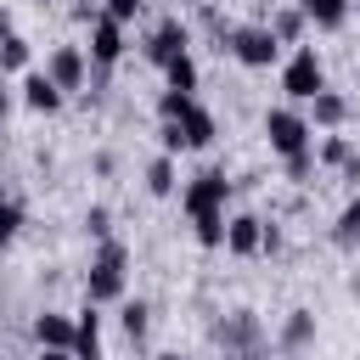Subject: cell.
Returning <instances> with one entry per match:
<instances>
[{
  "instance_id": "obj_14",
  "label": "cell",
  "mask_w": 360,
  "mask_h": 360,
  "mask_svg": "<svg viewBox=\"0 0 360 360\" xmlns=\"http://www.w3.org/2000/svg\"><path fill=\"white\" fill-rule=\"evenodd\" d=\"M315 309H287V321H281V332H276V349L281 354H309L315 349Z\"/></svg>"
},
{
  "instance_id": "obj_36",
  "label": "cell",
  "mask_w": 360,
  "mask_h": 360,
  "mask_svg": "<svg viewBox=\"0 0 360 360\" xmlns=\"http://www.w3.org/2000/svg\"><path fill=\"white\" fill-rule=\"evenodd\" d=\"M236 360H264V349H242V354H236Z\"/></svg>"
},
{
  "instance_id": "obj_22",
  "label": "cell",
  "mask_w": 360,
  "mask_h": 360,
  "mask_svg": "<svg viewBox=\"0 0 360 360\" xmlns=\"http://www.w3.org/2000/svg\"><path fill=\"white\" fill-rule=\"evenodd\" d=\"M163 79H169V90H186V96H197V84H202V73H197V56L186 51L180 62H169V68H163Z\"/></svg>"
},
{
  "instance_id": "obj_38",
  "label": "cell",
  "mask_w": 360,
  "mask_h": 360,
  "mask_svg": "<svg viewBox=\"0 0 360 360\" xmlns=\"http://www.w3.org/2000/svg\"><path fill=\"white\" fill-rule=\"evenodd\" d=\"M152 360H180V354H152Z\"/></svg>"
},
{
  "instance_id": "obj_8",
  "label": "cell",
  "mask_w": 360,
  "mask_h": 360,
  "mask_svg": "<svg viewBox=\"0 0 360 360\" xmlns=\"http://www.w3.org/2000/svg\"><path fill=\"white\" fill-rule=\"evenodd\" d=\"M84 51H90L96 68H118V56H124V22H112V17L101 11V17L90 22V45H84Z\"/></svg>"
},
{
  "instance_id": "obj_27",
  "label": "cell",
  "mask_w": 360,
  "mask_h": 360,
  "mask_svg": "<svg viewBox=\"0 0 360 360\" xmlns=\"http://www.w3.org/2000/svg\"><path fill=\"white\" fill-rule=\"evenodd\" d=\"M84 231H90V242H107L112 236V208L107 202H90L84 208Z\"/></svg>"
},
{
  "instance_id": "obj_16",
  "label": "cell",
  "mask_w": 360,
  "mask_h": 360,
  "mask_svg": "<svg viewBox=\"0 0 360 360\" xmlns=\"http://www.w3.org/2000/svg\"><path fill=\"white\" fill-rule=\"evenodd\" d=\"M343 118H349V101H343V96H338L332 84H326V90H321V96L309 101V124H315V129L326 135V129H343Z\"/></svg>"
},
{
  "instance_id": "obj_32",
  "label": "cell",
  "mask_w": 360,
  "mask_h": 360,
  "mask_svg": "<svg viewBox=\"0 0 360 360\" xmlns=\"http://www.w3.org/2000/svg\"><path fill=\"white\" fill-rule=\"evenodd\" d=\"M281 248H287V236H281V225H276V219H264V253L276 259Z\"/></svg>"
},
{
  "instance_id": "obj_2",
  "label": "cell",
  "mask_w": 360,
  "mask_h": 360,
  "mask_svg": "<svg viewBox=\"0 0 360 360\" xmlns=\"http://www.w3.org/2000/svg\"><path fill=\"white\" fill-rule=\"evenodd\" d=\"M225 51H231L248 73H264V68L281 62V39L270 34V22H242V28H231V34H225Z\"/></svg>"
},
{
  "instance_id": "obj_37",
  "label": "cell",
  "mask_w": 360,
  "mask_h": 360,
  "mask_svg": "<svg viewBox=\"0 0 360 360\" xmlns=\"http://www.w3.org/2000/svg\"><path fill=\"white\" fill-rule=\"evenodd\" d=\"M349 292H354V298H360V270H354V276H349Z\"/></svg>"
},
{
  "instance_id": "obj_1",
  "label": "cell",
  "mask_w": 360,
  "mask_h": 360,
  "mask_svg": "<svg viewBox=\"0 0 360 360\" xmlns=\"http://www.w3.org/2000/svg\"><path fill=\"white\" fill-rule=\"evenodd\" d=\"M124 287H129V248L118 236L96 242L90 253V270H84V298L90 304H124Z\"/></svg>"
},
{
  "instance_id": "obj_28",
  "label": "cell",
  "mask_w": 360,
  "mask_h": 360,
  "mask_svg": "<svg viewBox=\"0 0 360 360\" xmlns=\"http://www.w3.org/2000/svg\"><path fill=\"white\" fill-rule=\"evenodd\" d=\"M281 163H287V180H292V186H309V174L321 169V163H315V146L298 152V158H281Z\"/></svg>"
},
{
  "instance_id": "obj_33",
  "label": "cell",
  "mask_w": 360,
  "mask_h": 360,
  "mask_svg": "<svg viewBox=\"0 0 360 360\" xmlns=\"http://www.w3.org/2000/svg\"><path fill=\"white\" fill-rule=\"evenodd\" d=\"M338 174H343V180H349V186H360V152H349V163H343V169H338Z\"/></svg>"
},
{
  "instance_id": "obj_29",
  "label": "cell",
  "mask_w": 360,
  "mask_h": 360,
  "mask_svg": "<svg viewBox=\"0 0 360 360\" xmlns=\"http://www.w3.org/2000/svg\"><path fill=\"white\" fill-rule=\"evenodd\" d=\"M191 101H197V96H186V90H163V96H158V118H180Z\"/></svg>"
},
{
  "instance_id": "obj_3",
  "label": "cell",
  "mask_w": 360,
  "mask_h": 360,
  "mask_svg": "<svg viewBox=\"0 0 360 360\" xmlns=\"http://www.w3.org/2000/svg\"><path fill=\"white\" fill-rule=\"evenodd\" d=\"M264 146H270L276 158H298V152L315 146V124H309L298 107H270V112H264Z\"/></svg>"
},
{
  "instance_id": "obj_26",
  "label": "cell",
  "mask_w": 360,
  "mask_h": 360,
  "mask_svg": "<svg viewBox=\"0 0 360 360\" xmlns=\"http://www.w3.org/2000/svg\"><path fill=\"white\" fill-rule=\"evenodd\" d=\"M17 231H22V202L0 191V248H11V242H17Z\"/></svg>"
},
{
  "instance_id": "obj_35",
  "label": "cell",
  "mask_w": 360,
  "mask_h": 360,
  "mask_svg": "<svg viewBox=\"0 0 360 360\" xmlns=\"http://www.w3.org/2000/svg\"><path fill=\"white\" fill-rule=\"evenodd\" d=\"M6 112H11V90L0 84V118H6Z\"/></svg>"
},
{
  "instance_id": "obj_6",
  "label": "cell",
  "mask_w": 360,
  "mask_h": 360,
  "mask_svg": "<svg viewBox=\"0 0 360 360\" xmlns=\"http://www.w3.org/2000/svg\"><path fill=\"white\" fill-rule=\"evenodd\" d=\"M191 51V28L180 22V17H163L158 28H152V39H146V62L152 68H169V62H180Z\"/></svg>"
},
{
  "instance_id": "obj_30",
  "label": "cell",
  "mask_w": 360,
  "mask_h": 360,
  "mask_svg": "<svg viewBox=\"0 0 360 360\" xmlns=\"http://www.w3.org/2000/svg\"><path fill=\"white\" fill-rule=\"evenodd\" d=\"M101 11H107V17H112V22H124V28H129V22H135V17H141V0H107V6H101Z\"/></svg>"
},
{
  "instance_id": "obj_15",
  "label": "cell",
  "mask_w": 360,
  "mask_h": 360,
  "mask_svg": "<svg viewBox=\"0 0 360 360\" xmlns=\"http://www.w3.org/2000/svg\"><path fill=\"white\" fill-rule=\"evenodd\" d=\"M28 332L39 349H73V315H62V309H39Z\"/></svg>"
},
{
  "instance_id": "obj_18",
  "label": "cell",
  "mask_w": 360,
  "mask_h": 360,
  "mask_svg": "<svg viewBox=\"0 0 360 360\" xmlns=\"http://www.w3.org/2000/svg\"><path fill=\"white\" fill-rule=\"evenodd\" d=\"M141 180H146V191H152V197H174V180H180L174 152H158V158L146 163V174H141Z\"/></svg>"
},
{
  "instance_id": "obj_5",
  "label": "cell",
  "mask_w": 360,
  "mask_h": 360,
  "mask_svg": "<svg viewBox=\"0 0 360 360\" xmlns=\"http://www.w3.org/2000/svg\"><path fill=\"white\" fill-rule=\"evenodd\" d=\"M225 197H231L225 169H197V174L180 186V208H186L191 219H202V214H225Z\"/></svg>"
},
{
  "instance_id": "obj_17",
  "label": "cell",
  "mask_w": 360,
  "mask_h": 360,
  "mask_svg": "<svg viewBox=\"0 0 360 360\" xmlns=\"http://www.w3.org/2000/svg\"><path fill=\"white\" fill-rule=\"evenodd\" d=\"M332 242H338L343 253H354V248H360V191L338 208V219H332Z\"/></svg>"
},
{
  "instance_id": "obj_34",
  "label": "cell",
  "mask_w": 360,
  "mask_h": 360,
  "mask_svg": "<svg viewBox=\"0 0 360 360\" xmlns=\"http://www.w3.org/2000/svg\"><path fill=\"white\" fill-rule=\"evenodd\" d=\"M39 360H73V349H39Z\"/></svg>"
},
{
  "instance_id": "obj_20",
  "label": "cell",
  "mask_w": 360,
  "mask_h": 360,
  "mask_svg": "<svg viewBox=\"0 0 360 360\" xmlns=\"http://www.w3.org/2000/svg\"><path fill=\"white\" fill-rule=\"evenodd\" d=\"M304 28H309V17H304V6H281V11L270 17V34H276L281 45H304Z\"/></svg>"
},
{
  "instance_id": "obj_21",
  "label": "cell",
  "mask_w": 360,
  "mask_h": 360,
  "mask_svg": "<svg viewBox=\"0 0 360 360\" xmlns=\"http://www.w3.org/2000/svg\"><path fill=\"white\" fill-rule=\"evenodd\" d=\"M118 326H124L129 343H141L146 326H152V304H146V298H124V304H118Z\"/></svg>"
},
{
  "instance_id": "obj_23",
  "label": "cell",
  "mask_w": 360,
  "mask_h": 360,
  "mask_svg": "<svg viewBox=\"0 0 360 360\" xmlns=\"http://www.w3.org/2000/svg\"><path fill=\"white\" fill-rule=\"evenodd\" d=\"M0 73H28V39L22 34H0Z\"/></svg>"
},
{
  "instance_id": "obj_4",
  "label": "cell",
  "mask_w": 360,
  "mask_h": 360,
  "mask_svg": "<svg viewBox=\"0 0 360 360\" xmlns=\"http://www.w3.org/2000/svg\"><path fill=\"white\" fill-rule=\"evenodd\" d=\"M281 90H287V101H298V107H309V101L326 90V68H321V51H315V45H298V51L281 62Z\"/></svg>"
},
{
  "instance_id": "obj_24",
  "label": "cell",
  "mask_w": 360,
  "mask_h": 360,
  "mask_svg": "<svg viewBox=\"0 0 360 360\" xmlns=\"http://www.w3.org/2000/svg\"><path fill=\"white\" fill-rule=\"evenodd\" d=\"M349 152H354V146H349V141H343L338 129H326V141H321L315 163H321V169H343V163H349Z\"/></svg>"
},
{
  "instance_id": "obj_31",
  "label": "cell",
  "mask_w": 360,
  "mask_h": 360,
  "mask_svg": "<svg viewBox=\"0 0 360 360\" xmlns=\"http://www.w3.org/2000/svg\"><path fill=\"white\" fill-rule=\"evenodd\" d=\"M158 152H174V158L186 152V141H180V124H163V129H158Z\"/></svg>"
},
{
  "instance_id": "obj_9",
  "label": "cell",
  "mask_w": 360,
  "mask_h": 360,
  "mask_svg": "<svg viewBox=\"0 0 360 360\" xmlns=\"http://www.w3.org/2000/svg\"><path fill=\"white\" fill-rule=\"evenodd\" d=\"M62 101H68V90H62L45 68H28V73H22V107H28V112H62Z\"/></svg>"
},
{
  "instance_id": "obj_7",
  "label": "cell",
  "mask_w": 360,
  "mask_h": 360,
  "mask_svg": "<svg viewBox=\"0 0 360 360\" xmlns=\"http://www.w3.org/2000/svg\"><path fill=\"white\" fill-rule=\"evenodd\" d=\"M45 73H51V79L73 96V90L90 79V51H84V45H56V51L45 56Z\"/></svg>"
},
{
  "instance_id": "obj_13",
  "label": "cell",
  "mask_w": 360,
  "mask_h": 360,
  "mask_svg": "<svg viewBox=\"0 0 360 360\" xmlns=\"http://www.w3.org/2000/svg\"><path fill=\"white\" fill-rule=\"evenodd\" d=\"M163 124H180V141H186V152H202V146H214V135H219V124H214V112H208L202 101H191L180 118H163Z\"/></svg>"
},
{
  "instance_id": "obj_25",
  "label": "cell",
  "mask_w": 360,
  "mask_h": 360,
  "mask_svg": "<svg viewBox=\"0 0 360 360\" xmlns=\"http://www.w3.org/2000/svg\"><path fill=\"white\" fill-rule=\"evenodd\" d=\"M225 219H231V214H202V219H191V236H197L202 248H225Z\"/></svg>"
},
{
  "instance_id": "obj_10",
  "label": "cell",
  "mask_w": 360,
  "mask_h": 360,
  "mask_svg": "<svg viewBox=\"0 0 360 360\" xmlns=\"http://www.w3.org/2000/svg\"><path fill=\"white\" fill-rule=\"evenodd\" d=\"M225 253H236V259L264 253V219L259 214H231L225 219Z\"/></svg>"
},
{
  "instance_id": "obj_12",
  "label": "cell",
  "mask_w": 360,
  "mask_h": 360,
  "mask_svg": "<svg viewBox=\"0 0 360 360\" xmlns=\"http://www.w3.org/2000/svg\"><path fill=\"white\" fill-rule=\"evenodd\" d=\"M73 360H107V349H101V304H90V298L73 315Z\"/></svg>"
},
{
  "instance_id": "obj_39",
  "label": "cell",
  "mask_w": 360,
  "mask_h": 360,
  "mask_svg": "<svg viewBox=\"0 0 360 360\" xmlns=\"http://www.w3.org/2000/svg\"><path fill=\"white\" fill-rule=\"evenodd\" d=\"M281 360H304V354H281Z\"/></svg>"
},
{
  "instance_id": "obj_19",
  "label": "cell",
  "mask_w": 360,
  "mask_h": 360,
  "mask_svg": "<svg viewBox=\"0 0 360 360\" xmlns=\"http://www.w3.org/2000/svg\"><path fill=\"white\" fill-rule=\"evenodd\" d=\"M304 6V17H309V28H343L349 22V0H298Z\"/></svg>"
},
{
  "instance_id": "obj_11",
  "label": "cell",
  "mask_w": 360,
  "mask_h": 360,
  "mask_svg": "<svg viewBox=\"0 0 360 360\" xmlns=\"http://www.w3.org/2000/svg\"><path fill=\"white\" fill-rule=\"evenodd\" d=\"M219 343H225L231 354H242V349H264V326H259V315H253V309H231V315L219 321Z\"/></svg>"
}]
</instances>
